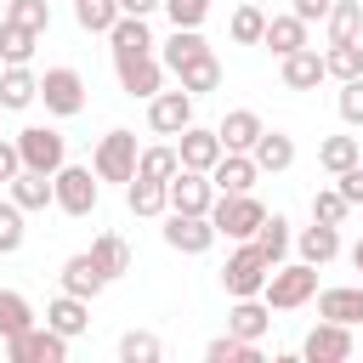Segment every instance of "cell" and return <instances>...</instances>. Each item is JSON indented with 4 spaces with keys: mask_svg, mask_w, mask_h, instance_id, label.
<instances>
[{
    "mask_svg": "<svg viewBox=\"0 0 363 363\" xmlns=\"http://www.w3.org/2000/svg\"><path fill=\"white\" fill-rule=\"evenodd\" d=\"M261 216H267V204H261L255 193H216V204H210V227H216V238H233V244L255 238Z\"/></svg>",
    "mask_w": 363,
    "mask_h": 363,
    "instance_id": "3",
    "label": "cell"
},
{
    "mask_svg": "<svg viewBox=\"0 0 363 363\" xmlns=\"http://www.w3.org/2000/svg\"><path fill=\"white\" fill-rule=\"evenodd\" d=\"M210 51V40L199 34V28H170V40H164V51H159V62L176 74L182 62H193V57H204Z\"/></svg>",
    "mask_w": 363,
    "mask_h": 363,
    "instance_id": "30",
    "label": "cell"
},
{
    "mask_svg": "<svg viewBox=\"0 0 363 363\" xmlns=\"http://www.w3.org/2000/svg\"><path fill=\"white\" fill-rule=\"evenodd\" d=\"M170 221H164V244L176 250V255H204L210 244H216V227H210V216H176V210H164Z\"/></svg>",
    "mask_w": 363,
    "mask_h": 363,
    "instance_id": "13",
    "label": "cell"
},
{
    "mask_svg": "<svg viewBox=\"0 0 363 363\" xmlns=\"http://www.w3.org/2000/svg\"><path fill=\"white\" fill-rule=\"evenodd\" d=\"M159 335H147V329H125L119 335V363H159Z\"/></svg>",
    "mask_w": 363,
    "mask_h": 363,
    "instance_id": "42",
    "label": "cell"
},
{
    "mask_svg": "<svg viewBox=\"0 0 363 363\" xmlns=\"http://www.w3.org/2000/svg\"><path fill=\"white\" fill-rule=\"evenodd\" d=\"M6 17L23 23V28H34V34L51 28V6H45V0H6Z\"/></svg>",
    "mask_w": 363,
    "mask_h": 363,
    "instance_id": "44",
    "label": "cell"
},
{
    "mask_svg": "<svg viewBox=\"0 0 363 363\" xmlns=\"http://www.w3.org/2000/svg\"><path fill=\"white\" fill-rule=\"evenodd\" d=\"M113 74H119V91H125V96H142V102L164 85V62H159L153 51H142V57H113Z\"/></svg>",
    "mask_w": 363,
    "mask_h": 363,
    "instance_id": "11",
    "label": "cell"
},
{
    "mask_svg": "<svg viewBox=\"0 0 363 363\" xmlns=\"http://www.w3.org/2000/svg\"><path fill=\"white\" fill-rule=\"evenodd\" d=\"M278 74H284V85H289V91H318V79H329V74H323V57H318L312 45H301V51L278 57Z\"/></svg>",
    "mask_w": 363,
    "mask_h": 363,
    "instance_id": "18",
    "label": "cell"
},
{
    "mask_svg": "<svg viewBox=\"0 0 363 363\" xmlns=\"http://www.w3.org/2000/svg\"><path fill=\"white\" fill-rule=\"evenodd\" d=\"M28 102H40V74H28V62H6V74H0V108L23 113Z\"/></svg>",
    "mask_w": 363,
    "mask_h": 363,
    "instance_id": "19",
    "label": "cell"
},
{
    "mask_svg": "<svg viewBox=\"0 0 363 363\" xmlns=\"http://www.w3.org/2000/svg\"><path fill=\"white\" fill-rule=\"evenodd\" d=\"M312 301H318V318L329 323H346V329L363 323V284H335V289H318Z\"/></svg>",
    "mask_w": 363,
    "mask_h": 363,
    "instance_id": "14",
    "label": "cell"
},
{
    "mask_svg": "<svg viewBox=\"0 0 363 363\" xmlns=\"http://www.w3.org/2000/svg\"><path fill=\"white\" fill-rule=\"evenodd\" d=\"M136 130H108L102 142H96V153H91V170H96V182H130L136 176Z\"/></svg>",
    "mask_w": 363,
    "mask_h": 363,
    "instance_id": "5",
    "label": "cell"
},
{
    "mask_svg": "<svg viewBox=\"0 0 363 363\" xmlns=\"http://www.w3.org/2000/svg\"><path fill=\"white\" fill-rule=\"evenodd\" d=\"M23 238H28L23 210H17L11 199H0V255H17V250H23Z\"/></svg>",
    "mask_w": 363,
    "mask_h": 363,
    "instance_id": "43",
    "label": "cell"
},
{
    "mask_svg": "<svg viewBox=\"0 0 363 363\" xmlns=\"http://www.w3.org/2000/svg\"><path fill=\"white\" fill-rule=\"evenodd\" d=\"M193 102H199V96L159 85V91L147 96V130H153V136H182V130L193 125Z\"/></svg>",
    "mask_w": 363,
    "mask_h": 363,
    "instance_id": "9",
    "label": "cell"
},
{
    "mask_svg": "<svg viewBox=\"0 0 363 363\" xmlns=\"http://www.w3.org/2000/svg\"><path fill=\"white\" fill-rule=\"evenodd\" d=\"M176 79H182V91H187V96H204V91H216V85H221V62H216V51H204V57L182 62V68H176Z\"/></svg>",
    "mask_w": 363,
    "mask_h": 363,
    "instance_id": "31",
    "label": "cell"
},
{
    "mask_svg": "<svg viewBox=\"0 0 363 363\" xmlns=\"http://www.w3.org/2000/svg\"><path fill=\"white\" fill-rule=\"evenodd\" d=\"M346 210H352V204L340 199V187H318V193H312V221L340 227V221H346Z\"/></svg>",
    "mask_w": 363,
    "mask_h": 363,
    "instance_id": "45",
    "label": "cell"
},
{
    "mask_svg": "<svg viewBox=\"0 0 363 363\" xmlns=\"http://www.w3.org/2000/svg\"><path fill=\"white\" fill-rule=\"evenodd\" d=\"M255 159L250 153H221L216 164H210V182H216V193H250L255 187Z\"/></svg>",
    "mask_w": 363,
    "mask_h": 363,
    "instance_id": "20",
    "label": "cell"
},
{
    "mask_svg": "<svg viewBox=\"0 0 363 363\" xmlns=\"http://www.w3.org/2000/svg\"><path fill=\"white\" fill-rule=\"evenodd\" d=\"M261 28H267V6H261V0H244V6L233 11V23H227V34H233L238 45H261Z\"/></svg>",
    "mask_w": 363,
    "mask_h": 363,
    "instance_id": "37",
    "label": "cell"
},
{
    "mask_svg": "<svg viewBox=\"0 0 363 363\" xmlns=\"http://www.w3.org/2000/svg\"><path fill=\"white\" fill-rule=\"evenodd\" d=\"M323 23H329V45H346V40H357V34H363V0H335Z\"/></svg>",
    "mask_w": 363,
    "mask_h": 363,
    "instance_id": "34",
    "label": "cell"
},
{
    "mask_svg": "<svg viewBox=\"0 0 363 363\" xmlns=\"http://www.w3.org/2000/svg\"><path fill=\"white\" fill-rule=\"evenodd\" d=\"M164 199H170L176 216H210V204H216V182H210L204 170H176V176L164 182Z\"/></svg>",
    "mask_w": 363,
    "mask_h": 363,
    "instance_id": "10",
    "label": "cell"
},
{
    "mask_svg": "<svg viewBox=\"0 0 363 363\" xmlns=\"http://www.w3.org/2000/svg\"><path fill=\"white\" fill-rule=\"evenodd\" d=\"M352 267H357V272H363V238H357V244H352Z\"/></svg>",
    "mask_w": 363,
    "mask_h": 363,
    "instance_id": "51",
    "label": "cell"
},
{
    "mask_svg": "<svg viewBox=\"0 0 363 363\" xmlns=\"http://www.w3.org/2000/svg\"><path fill=\"white\" fill-rule=\"evenodd\" d=\"M329 6H335V0H289V11H295L301 23H323V17H329Z\"/></svg>",
    "mask_w": 363,
    "mask_h": 363,
    "instance_id": "48",
    "label": "cell"
},
{
    "mask_svg": "<svg viewBox=\"0 0 363 363\" xmlns=\"http://www.w3.org/2000/svg\"><path fill=\"white\" fill-rule=\"evenodd\" d=\"M272 267L289 255V244H295V233H289V216H261V227H255V238H250Z\"/></svg>",
    "mask_w": 363,
    "mask_h": 363,
    "instance_id": "29",
    "label": "cell"
},
{
    "mask_svg": "<svg viewBox=\"0 0 363 363\" xmlns=\"http://www.w3.org/2000/svg\"><path fill=\"white\" fill-rule=\"evenodd\" d=\"M11 363H68V335H57L51 323H28L23 335L6 340Z\"/></svg>",
    "mask_w": 363,
    "mask_h": 363,
    "instance_id": "7",
    "label": "cell"
},
{
    "mask_svg": "<svg viewBox=\"0 0 363 363\" xmlns=\"http://www.w3.org/2000/svg\"><path fill=\"white\" fill-rule=\"evenodd\" d=\"M40 102H45V113L74 119V113L85 108V79H79V68H45V74H40Z\"/></svg>",
    "mask_w": 363,
    "mask_h": 363,
    "instance_id": "8",
    "label": "cell"
},
{
    "mask_svg": "<svg viewBox=\"0 0 363 363\" xmlns=\"http://www.w3.org/2000/svg\"><path fill=\"white\" fill-rule=\"evenodd\" d=\"M323 74H329V79H357V74H363V45H357V40L329 45V51H323Z\"/></svg>",
    "mask_w": 363,
    "mask_h": 363,
    "instance_id": "40",
    "label": "cell"
},
{
    "mask_svg": "<svg viewBox=\"0 0 363 363\" xmlns=\"http://www.w3.org/2000/svg\"><path fill=\"white\" fill-rule=\"evenodd\" d=\"M85 255H91V261H96V272H102V278H108V284H113V278H125V272H130V244H125V238H119V233H96V238H91V250H85Z\"/></svg>",
    "mask_w": 363,
    "mask_h": 363,
    "instance_id": "23",
    "label": "cell"
},
{
    "mask_svg": "<svg viewBox=\"0 0 363 363\" xmlns=\"http://www.w3.org/2000/svg\"><path fill=\"white\" fill-rule=\"evenodd\" d=\"M34 45H40V34H34V28H23V23L0 17V62H28V57H34Z\"/></svg>",
    "mask_w": 363,
    "mask_h": 363,
    "instance_id": "36",
    "label": "cell"
},
{
    "mask_svg": "<svg viewBox=\"0 0 363 363\" xmlns=\"http://www.w3.org/2000/svg\"><path fill=\"white\" fill-rule=\"evenodd\" d=\"M164 11H170V28H204V17H210V0H159Z\"/></svg>",
    "mask_w": 363,
    "mask_h": 363,
    "instance_id": "46",
    "label": "cell"
},
{
    "mask_svg": "<svg viewBox=\"0 0 363 363\" xmlns=\"http://www.w3.org/2000/svg\"><path fill=\"white\" fill-rule=\"evenodd\" d=\"M125 204H130V216H164L170 210L164 182H147V176H130L125 182Z\"/></svg>",
    "mask_w": 363,
    "mask_h": 363,
    "instance_id": "33",
    "label": "cell"
},
{
    "mask_svg": "<svg viewBox=\"0 0 363 363\" xmlns=\"http://www.w3.org/2000/svg\"><path fill=\"white\" fill-rule=\"evenodd\" d=\"M176 170H182L176 142H153V147H142V153H136V176H147V182H170Z\"/></svg>",
    "mask_w": 363,
    "mask_h": 363,
    "instance_id": "32",
    "label": "cell"
},
{
    "mask_svg": "<svg viewBox=\"0 0 363 363\" xmlns=\"http://www.w3.org/2000/svg\"><path fill=\"white\" fill-rule=\"evenodd\" d=\"M306 28H312V23H301L295 11H284V17H267V28H261V45H267L272 57H289V51H301V45H306Z\"/></svg>",
    "mask_w": 363,
    "mask_h": 363,
    "instance_id": "22",
    "label": "cell"
},
{
    "mask_svg": "<svg viewBox=\"0 0 363 363\" xmlns=\"http://www.w3.org/2000/svg\"><path fill=\"white\" fill-rule=\"evenodd\" d=\"M96 199H102V182H96L91 164H68V159H62V164L51 170V204H57L62 216H91Z\"/></svg>",
    "mask_w": 363,
    "mask_h": 363,
    "instance_id": "2",
    "label": "cell"
},
{
    "mask_svg": "<svg viewBox=\"0 0 363 363\" xmlns=\"http://www.w3.org/2000/svg\"><path fill=\"white\" fill-rule=\"evenodd\" d=\"M34 323V306L17 295V289H0V340H11V335H23Z\"/></svg>",
    "mask_w": 363,
    "mask_h": 363,
    "instance_id": "41",
    "label": "cell"
},
{
    "mask_svg": "<svg viewBox=\"0 0 363 363\" xmlns=\"http://www.w3.org/2000/svg\"><path fill=\"white\" fill-rule=\"evenodd\" d=\"M204 357H210V363H261V340H238V335L227 329V335H216V340L204 346Z\"/></svg>",
    "mask_w": 363,
    "mask_h": 363,
    "instance_id": "35",
    "label": "cell"
},
{
    "mask_svg": "<svg viewBox=\"0 0 363 363\" xmlns=\"http://www.w3.org/2000/svg\"><path fill=\"white\" fill-rule=\"evenodd\" d=\"M11 142H17L23 170H40V176H51V170L68 159V142H62V130H51V125H23Z\"/></svg>",
    "mask_w": 363,
    "mask_h": 363,
    "instance_id": "4",
    "label": "cell"
},
{
    "mask_svg": "<svg viewBox=\"0 0 363 363\" xmlns=\"http://www.w3.org/2000/svg\"><path fill=\"white\" fill-rule=\"evenodd\" d=\"M176 153H182V170H204V176H210V164H216L227 147H221V136H216V130L187 125V130L176 136Z\"/></svg>",
    "mask_w": 363,
    "mask_h": 363,
    "instance_id": "15",
    "label": "cell"
},
{
    "mask_svg": "<svg viewBox=\"0 0 363 363\" xmlns=\"http://www.w3.org/2000/svg\"><path fill=\"white\" fill-rule=\"evenodd\" d=\"M62 289H68V295H79V301H96V295L108 289V278L96 272V261H91V255H68V261H62Z\"/></svg>",
    "mask_w": 363,
    "mask_h": 363,
    "instance_id": "27",
    "label": "cell"
},
{
    "mask_svg": "<svg viewBox=\"0 0 363 363\" xmlns=\"http://www.w3.org/2000/svg\"><path fill=\"white\" fill-rule=\"evenodd\" d=\"M357 170H363V153H357Z\"/></svg>",
    "mask_w": 363,
    "mask_h": 363,
    "instance_id": "52",
    "label": "cell"
},
{
    "mask_svg": "<svg viewBox=\"0 0 363 363\" xmlns=\"http://www.w3.org/2000/svg\"><path fill=\"white\" fill-rule=\"evenodd\" d=\"M335 102H340V119L357 130V125H363V74H357V79H340V96H335Z\"/></svg>",
    "mask_w": 363,
    "mask_h": 363,
    "instance_id": "47",
    "label": "cell"
},
{
    "mask_svg": "<svg viewBox=\"0 0 363 363\" xmlns=\"http://www.w3.org/2000/svg\"><path fill=\"white\" fill-rule=\"evenodd\" d=\"M267 272H272V261L244 238L233 255H227V267H221V289L238 301V295H261V284H267Z\"/></svg>",
    "mask_w": 363,
    "mask_h": 363,
    "instance_id": "6",
    "label": "cell"
},
{
    "mask_svg": "<svg viewBox=\"0 0 363 363\" xmlns=\"http://www.w3.org/2000/svg\"><path fill=\"white\" fill-rule=\"evenodd\" d=\"M227 329H233L238 340H261V335L272 329V306H267L261 295H238L233 312H227Z\"/></svg>",
    "mask_w": 363,
    "mask_h": 363,
    "instance_id": "17",
    "label": "cell"
},
{
    "mask_svg": "<svg viewBox=\"0 0 363 363\" xmlns=\"http://www.w3.org/2000/svg\"><path fill=\"white\" fill-rule=\"evenodd\" d=\"M295 250H301V261H312V267H329V261L340 255V227H329V221H312V227H301V233H295Z\"/></svg>",
    "mask_w": 363,
    "mask_h": 363,
    "instance_id": "21",
    "label": "cell"
},
{
    "mask_svg": "<svg viewBox=\"0 0 363 363\" xmlns=\"http://www.w3.org/2000/svg\"><path fill=\"white\" fill-rule=\"evenodd\" d=\"M45 323H51L57 335H68V340H74V335H85V329H91V301H79V295H68V289H62V295L45 306Z\"/></svg>",
    "mask_w": 363,
    "mask_h": 363,
    "instance_id": "24",
    "label": "cell"
},
{
    "mask_svg": "<svg viewBox=\"0 0 363 363\" xmlns=\"http://www.w3.org/2000/svg\"><path fill=\"white\" fill-rule=\"evenodd\" d=\"M17 170H23V159H17V142H6V136H0V182H11Z\"/></svg>",
    "mask_w": 363,
    "mask_h": 363,
    "instance_id": "49",
    "label": "cell"
},
{
    "mask_svg": "<svg viewBox=\"0 0 363 363\" xmlns=\"http://www.w3.org/2000/svg\"><path fill=\"white\" fill-rule=\"evenodd\" d=\"M261 130H267V125H261V113H255V108H233V113H221V125H216V136H221V147H227V153H250Z\"/></svg>",
    "mask_w": 363,
    "mask_h": 363,
    "instance_id": "16",
    "label": "cell"
},
{
    "mask_svg": "<svg viewBox=\"0 0 363 363\" xmlns=\"http://www.w3.org/2000/svg\"><path fill=\"white\" fill-rule=\"evenodd\" d=\"M250 159H255V170H289L295 164V136H284V130H261L255 136V147H250Z\"/></svg>",
    "mask_w": 363,
    "mask_h": 363,
    "instance_id": "26",
    "label": "cell"
},
{
    "mask_svg": "<svg viewBox=\"0 0 363 363\" xmlns=\"http://www.w3.org/2000/svg\"><path fill=\"white\" fill-rule=\"evenodd\" d=\"M119 11H130V17H147V11H159V0H119Z\"/></svg>",
    "mask_w": 363,
    "mask_h": 363,
    "instance_id": "50",
    "label": "cell"
},
{
    "mask_svg": "<svg viewBox=\"0 0 363 363\" xmlns=\"http://www.w3.org/2000/svg\"><path fill=\"white\" fill-rule=\"evenodd\" d=\"M352 352H357L352 329H346V323H329V318H323V323L301 340V357H306V363H346Z\"/></svg>",
    "mask_w": 363,
    "mask_h": 363,
    "instance_id": "12",
    "label": "cell"
},
{
    "mask_svg": "<svg viewBox=\"0 0 363 363\" xmlns=\"http://www.w3.org/2000/svg\"><path fill=\"white\" fill-rule=\"evenodd\" d=\"M0 6H6V0H0Z\"/></svg>",
    "mask_w": 363,
    "mask_h": 363,
    "instance_id": "53",
    "label": "cell"
},
{
    "mask_svg": "<svg viewBox=\"0 0 363 363\" xmlns=\"http://www.w3.org/2000/svg\"><path fill=\"white\" fill-rule=\"evenodd\" d=\"M6 187H11V204H17L23 216H28V210H45V204H51V176H40V170H17V176H11Z\"/></svg>",
    "mask_w": 363,
    "mask_h": 363,
    "instance_id": "28",
    "label": "cell"
},
{
    "mask_svg": "<svg viewBox=\"0 0 363 363\" xmlns=\"http://www.w3.org/2000/svg\"><path fill=\"white\" fill-rule=\"evenodd\" d=\"M108 45H113V57H142V51H153L147 17H130V11H119V23L108 28Z\"/></svg>",
    "mask_w": 363,
    "mask_h": 363,
    "instance_id": "25",
    "label": "cell"
},
{
    "mask_svg": "<svg viewBox=\"0 0 363 363\" xmlns=\"http://www.w3.org/2000/svg\"><path fill=\"white\" fill-rule=\"evenodd\" d=\"M318 295V267L312 261H278L272 272H267V284H261V301L272 306V312H295V306H306Z\"/></svg>",
    "mask_w": 363,
    "mask_h": 363,
    "instance_id": "1",
    "label": "cell"
},
{
    "mask_svg": "<svg viewBox=\"0 0 363 363\" xmlns=\"http://www.w3.org/2000/svg\"><path fill=\"white\" fill-rule=\"evenodd\" d=\"M357 136H323V147H318V164L329 170V176H340V170H352L357 164Z\"/></svg>",
    "mask_w": 363,
    "mask_h": 363,
    "instance_id": "39",
    "label": "cell"
},
{
    "mask_svg": "<svg viewBox=\"0 0 363 363\" xmlns=\"http://www.w3.org/2000/svg\"><path fill=\"white\" fill-rule=\"evenodd\" d=\"M74 23L85 34H108L119 23V0H74Z\"/></svg>",
    "mask_w": 363,
    "mask_h": 363,
    "instance_id": "38",
    "label": "cell"
}]
</instances>
